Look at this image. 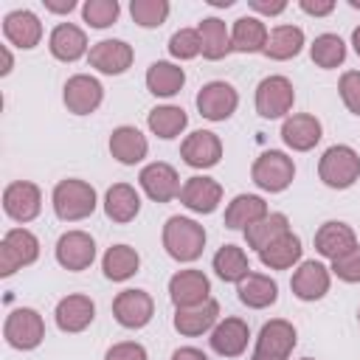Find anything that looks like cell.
Masks as SVG:
<instances>
[{
  "label": "cell",
  "instance_id": "1",
  "mask_svg": "<svg viewBox=\"0 0 360 360\" xmlns=\"http://www.w3.org/2000/svg\"><path fill=\"white\" fill-rule=\"evenodd\" d=\"M163 248L177 262H194L205 248V228L188 217H169L163 225Z\"/></svg>",
  "mask_w": 360,
  "mask_h": 360
},
{
  "label": "cell",
  "instance_id": "2",
  "mask_svg": "<svg viewBox=\"0 0 360 360\" xmlns=\"http://www.w3.org/2000/svg\"><path fill=\"white\" fill-rule=\"evenodd\" d=\"M53 211L65 222L90 217L96 211V188L84 180H59L53 188Z\"/></svg>",
  "mask_w": 360,
  "mask_h": 360
},
{
  "label": "cell",
  "instance_id": "3",
  "mask_svg": "<svg viewBox=\"0 0 360 360\" xmlns=\"http://www.w3.org/2000/svg\"><path fill=\"white\" fill-rule=\"evenodd\" d=\"M318 174L329 188H349L360 177V155L352 146H329L318 163Z\"/></svg>",
  "mask_w": 360,
  "mask_h": 360
},
{
  "label": "cell",
  "instance_id": "4",
  "mask_svg": "<svg viewBox=\"0 0 360 360\" xmlns=\"http://www.w3.org/2000/svg\"><path fill=\"white\" fill-rule=\"evenodd\" d=\"M39 242L25 228H11L0 242V276H11L14 270L37 262Z\"/></svg>",
  "mask_w": 360,
  "mask_h": 360
},
{
  "label": "cell",
  "instance_id": "5",
  "mask_svg": "<svg viewBox=\"0 0 360 360\" xmlns=\"http://www.w3.org/2000/svg\"><path fill=\"white\" fill-rule=\"evenodd\" d=\"M250 174H253V183L259 188H264V191H284L292 183L295 166H292V158H287L278 149H270V152H262L256 158Z\"/></svg>",
  "mask_w": 360,
  "mask_h": 360
},
{
  "label": "cell",
  "instance_id": "6",
  "mask_svg": "<svg viewBox=\"0 0 360 360\" xmlns=\"http://www.w3.org/2000/svg\"><path fill=\"white\" fill-rule=\"evenodd\" d=\"M3 335L8 340V346L14 349H37L45 338V323H42V315L37 309H14L8 318H6V326H3Z\"/></svg>",
  "mask_w": 360,
  "mask_h": 360
},
{
  "label": "cell",
  "instance_id": "7",
  "mask_svg": "<svg viewBox=\"0 0 360 360\" xmlns=\"http://www.w3.org/2000/svg\"><path fill=\"white\" fill-rule=\"evenodd\" d=\"M292 346H295V329H292V323L276 318V321H267L262 326L250 360H287L290 352H292Z\"/></svg>",
  "mask_w": 360,
  "mask_h": 360
},
{
  "label": "cell",
  "instance_id": "8",
  "mask_svg": "<svg viewBox=\"0 0 360 360\" xmlns=\"http://www.w3.org/2000/svg\"><path fill=\"white\" fill-rule=\"evenodd\" d=\"M292 101H295V93L290 79L284 76H267L256 87V112L262 118H281L284 112L292 110Z\"/></svg>",
  "mask_w": 360,
  "mask_h": 360
},
{
  "label": "cell",
  "instance_id": "9",
  "mask_svg": "<svg viewBox=\"0 0 360 360\" xmlns=\"http://www.w3.org/2000/svg\"><path fill=\"white\" fill-rule=\"evenodd\" d=\"M112 315H115V321H118L121 326H127V329H141V326H146V323L152 321V315H155V301H152V295L143 292V290H124V292H118L115 301H112Z\"/></svg>",
  "mask_w": 360,
  "mask_h": 360
},
{
  "label": "cell",
  "instance_id": "10",
  "mask_svg": "<svg viewBox=\"0 0 360 360\" xmlns=\"http://www.w3.org/2000/svg\"><path fill=\"white\" fill-rule=\"evenodd\" d=\"M236 104H239V96H236V90L228 82H208L197 93V110L208 121H225V118H231L233 110H236Z\"/></svg>",
  "mask_w": 360,
  "mask_h": 360
},
{
  "label": "cell",
  "instance_id": "11",
  "mask_svg": "<svg viewBox=\"0 0 360 360\" xmlns=\"http://www.w3.org/2000/svg\"><path fill=\"white\" fill-rule=\"evenodd\" d=\"M208 292H211V284H208V276L202 270H180L169 281V298L177 309L205 304Z\"/></svg>",
  "mask_w": 360,
  "mask_h": 360
},
{
  "label": "cell",
  "instance_id": "12",
  "mask_svg": "<svg viewBox=\"0 0 360 360\" xmlns=\"http://www.w3.org/2000/svg\"><path fill=\"white\" fill-rule=\"evenodd\" d=\"M3 208L14 222H31L42 208V194L28 180L8 183L3 191Z\"/></svg>",
  "mask_w": 360,
  "mask_h": 360
},
{
  "label": "cell",
  "instance_id": "13",
  "mask_svg": "<svg viewBox=\"0 0 360 360\" xmlns=\"http://www.w3.org/2000/svg\"><path fill=\"white\" fill-rule=\"evenodd\" d=\"M96 259V242L84 231H68L56 242V262L65 270H84Z\"/></svg>",
  "mask_w": 360,
  "mask_h": 360
},
{
  "label": "cell",
  "instance_id": "14",
  "mask_svg": "<svg viewBox=\"0 0 360 360\" xmlns=\"http://www.w3.org/2000/svg\"><path fill=\"white\" fill-rule=\"evenodd\" d=\"M180 155H183V160H186L188 166H194V169H211V166H217L219 158H222V143H219V138H217L214 132L197 129V132H191V135L183 141Z\"/></svg>",
  "mask_w": 360,
  "mask_h": 360
},
{
  "label": "cell",
  "instance_id": "15",
  "mask_svg": "<svg viewBox=\"0 0 360 360\" xmlns=\"http://www.w3.org/2000/svg\"><path fill=\"white\" fill-rule=\"evenodd\" d=\"M141 188L155 200V202H169L180 194V177L169 163H149L141 169Z\"/></svg>",
  "mask_w": 360,
  "mask_h": 360
},
{
  "label": "cell",
  "instance_id": "16",
  "mask_svg": "<svg viewBox=\"0 0 360 360\" xmlns=\"http://www.w3.org/2000/svg\"><path fill=\"white\" fill-rule=\"evenodd\" d=\"M101 96H104V90H101L98 79L84 76V73L70 76L68 84H65V107H68L70 112H76V115L93 112V110L101 104Z\"/></svg>",
  "mask_w": 360,
  "mask_h": 360
},
{
  "label": "cell",
  "instance_id": "17",
  "mask_svg": "<svg viewBox=\"0 0 360 360\" xmlns=\"http://www.w3.org/2000/svg\"><path fill=\"white\" fill-rule=\"evenodd\" d=\"M222 200V186L211 177H188L180 188V202L191 208L194 214H211L217 211Z\"/></svg>",
  "mask_w": 360,
  "mask_h": 360
},
{
  "label": "cell",
  "instance_id": "18",
  "mask_svg": "<svg viewBox=\"0 0 360 360\" xmlns=\"http://www.w3.org/2000/svg\"><path fill=\"white\" fill-rule=\"evenodd\" d=\"M290 287L301 301H318V298H323L329 292V267H323L321 262L309 259L292 273Z\"/></svg>",
  "mask_w": 360,
  "mask_h": 360
},
{
  "label": "cell",
  "instance_id": "19",
  "mask_svg": "<svg viewBox=\"0 0 360 360\" xmlns=\"http://www.w3.org/2000/svg\"><path fill=\"white\" fill-rule=\"evenodd\" d=\"M357 248V236L346 222H323L315 233V250L326 259H340Z\"/></svg>",
  "mask_w": 360,
  "mask_h": 360
},
{
  "label": "cell",
  "instance_id": "20",
  "mask_svg": "<svg viewBox=\"0 0 360 360\" xmlns=\"http://www.w3.org/2000/svg\"><path fill=\"white\" fill-rule=\"evenodd\" d=\"M90 65L101 73H124L132 65V48L124 39H101L90 48Z\"/></svg>",
  "mask_w": 360,
  "mask_h": 360
},
{
  "label": "cell",
  "instance_id": "21",
  "mask_svg": "<svg viewBox=\"0 0 360 360\" xmlns=\"http://www.w3.org/2000/svg\"><path fill=\"white\" fill-rule=\"evenodd\" d=\"M248 338H250V332H248V323L242 318H225V321H219L214 326L208 340H211V349L217 354L239 357L245 352V346H248Z\"/></svg>",
  "mask_w": 360,
  "mask_h": 360
},
{
  "label": "cell",
  "instance_id": "22",
  "mask_svg": "<svg viewBox=\"0 0 360 360\" xmlns=\"http://www.w3.org/2000/svg\"><path fill=\"white\" fill-rule=\"evenodd\" d=\"M56 326L62 332H82L96 318V304L87 295H68L56 304Z\"/></svg>",
  "mask_w": 360,
  "mask_h": 360
},
{
  "label": "cell",
  "instance_id": "23",
  "mask_svg": "<svg viewBox=\"0 0 360 360\" xmlns=\"http://www.w3.org/2000/svg\"><path fill=\"white\" fill-rule=\"evenodd\" d=\"M3 34H6V39H8L11 45H17V48H34V45L42 39V22L37 20L34 11L20 8V11L6 14V20H3Z\"/></svg>",
  "mask_w": 360,
  "mask_h": 360
},
{
  "label": "cell",
  "instance_id": "24",
  "mask_svg": "<svg viewBox=\"0 0 360 360\" xmlns=\"http://www.w3.org/2000/svg\"><path fill=\"white\" fill-rule=\"evenodd\" d=\"M281 138L290 149L295 152H307L312 149L318 141H321V121L315 115H307V112H298V115H290L284 124H281Z\"/></svg>",
  "mask_w": 360,
  "mask_h": 360
},
{
  "label": "cell",
  "instance_id": "25",
  "mask_svg": "<svg viewBox=\"0 0 360 360\" xmlns=\"http://www.w3.org/2000/svg\"><path fill=\"white\" fill-rule=\"evenodd\" d=\"M219 318V304L217 301H205V304H197V307H186V309H177L174 312V329L180 335H188V338H197L202 332H208Z\"/></svg>",
  "mask_w": 360,
  "mask_h": 360
},
{
  "label": "cell",
  "instance_id": "26",
  "mask_svg": "<svg viewBox=\"0 0 360 360\" xmlns=\"http://www.w3.org/2000/svg\"><path fill=\"white\" fill-rule=\"evenodd\" d=\"M236 292H239V301H242L245 307H250V309H264V307L276 304V298H278V284H276L270 276L248 273V276L239 281Z\"/></svg>",
  "mask_w": 360,
  "mask_h": 360
},
{
  "label": "cell",
  "instance_id": "27",
  "mask_svg": "<svg viewBox=\"0 0 360 360\" xmlns=\"http://www.w3.org/2000/svg\"><path fill=\"white\" fill-rule=\"evenodd\" d=\"M51 53L56 56V59H62V62H76L79 56H84V51H87V37H84V31L79 28V25H73V22H62V25H56L53 31H51Z\"/></svg>",
  "mask_w": 360,
  "mask_h": 360
},
{
  "label": "cell",
  "instance_id": "28",
  "mask_svg": "<svg viewBox=\"0 0 360 360\" xmlns=\"http://www.w3.org/2000/svg\"><path fill=\"white\" fill-rule=\"evenodd\" d=\"M146 149H149L146 146V138L135 127H118L110 135V152H112V158L121 160V163H127V166L141 163L146 158Z\"/></svg>",
  "mask_w": 360,
  "mask_h": 360
},
{
  "label": "cell",
  "instance_id": "29",
  "mask_svg": "<svg viewBox=\"0 0 360 360\" xmlns=\"http://www.w3.org/2000/svg\"><path fill=\"white\" fill-rule=\"evenodd\" d=\"M104 211L112 222H132L141 211V197L129 183H115L112 188H107Z\"/></svg>",
  "mask_w": 360,
  "mask_h": 360
},
{
  "label": "cell",
  "instance_id": "30",
  "mask_svg": "<svg viewBox=\"0 0 360 360\" xmlns=\"http://www.w3.org/2000/svg\"><path fill=\"white\" fill-rule=\"evenodd\" d=\"M267 28L259 17H239L233 22V34H231V48L239 51V53H256L262 51L264 53V45H267Z\"/></svg>",
  "mask_w": 360,
  "mask_h": 360
},
{
  "label": "cell",
  "instance_id": "31",
  "mask_svg": "<svg viewBox=\"0 0 360 360\" xmlns=\"http://www.w3.org/2000/svg\"><path fill=\"white\" fill-rule=\"evenodd\" d=\"M262 217H267V202L256 194H239L233 197V202L225 211V228H248L253 222H259Z\"/></svg>",
  "mask_w": 360,
  "mask_h": 360
},
{
  "label": "cell",
  "instance_id": "32",
  "mask_svg": "<svg viewBox=\"0 0 360 360\" xmlns=\"http://www.w3.org/2000/svg\"><path fill=\"white\" fill-rule=\"evenodd\" d=\"M301 239L295 236V233H284V236H278L273 245H267L262 253H259V259H262V264L264 267H270V270H287V267H292L298 259H301Z\"/></svg>",
  "mask_w": 360,
  "mask_h": 360
},
{
  "label": "cell",
  "instance_id": "33",
  "mask_svg": "<svg viewBox=\"0 0 360 360\" xmlns=\"http://www.w3.org/2000/svg\"><path fill=\"white\" fill-rule=\"evenodd\" d=\"M138 264H141V256L129 245H112L101 259V270L110 281H127L129 276L138 273Z\"/></svg>",
  "mask_w": 360,
  "mask_h": 360
},
{
  "label": "cell",
  "instance_id": "34",
  "mask_svg": "<svg viewBox=\"0 0 360 360\" xmlns=\"http://www.w3.org/2000/svg\"><path fill=\"white\" fill-rule=\"evenodd\" d=\"M304 48V31L298 25H276L267 37L264 53L270 59H292Z\"/></svg>",
  "mask_w": 360,
  "mask_h": 360
},
{
  "label": "cell",
  "instance_id": "35",
  "mask_svg": "<svg viewBox=\"0 0 360 360\" xmlns=\"http://www.w3.org/2000/svg\"><path fill=\"white\" fill-rule=\"evenodd\" d=\"M284 233H290V222H287L284 214H267V217H262L259 222H253V225L245 228L248 245L256 248L259 253H262L267 245H273L278 236H284Z\"/></svg>",
  "mask_w": 360,
  "mask_h": 360
},
{
  "label": "cell",
  "instance_id": "36",
  "mask_svg": "<svg viewBox=\"0 0 360 360\" xmlns=\"http://www.w3.org/2000/svg\"><path fill=\"white\" fill-rule=\"evenodd\" d=\"M183 84H186V73L172 62H155L146 70V87L155 96H174L180 93Z\"/></svg>",
  "mask_w": 360,
  "mask_h": 360
},
{
  "label": "cell",
  "instance_id": "37",
  "mask_svg": "<svg viewBox=\"0 0 360 360\" xmlns=\"http://www.w3.org/2000/svg\"><path fill=\"white\" fill-rule=\"evenodd\" d=\"M197 31H200V39H202V56H205V59L214 62V59H222L225 53L233 51V48H231V34H228V28H225L222 20L205 17Z\"/></svg>",
  "mask_w": 360,
  "mask_h": 360
},
{
  "label": "cell",
  "instance_id": "38",
  "mask_svg": "<svg viewBox=\"0 0 360 360\" xmlns=\"http://www.w3.org/2000/svg\"><path fill=\"white\" fill-rule=\"evenodd\" d=\"M214 270L222 281H242L248 273H250V264H248V256L242 248L236 245H222L214 256Z\"/></svg>",
  "mask_w": 360,
  "mask_h": 360
},
{
  "label": "cell",
  "instance_id": "39",
  "mask_svg": "<svg viewBox=\"0 0 360 360\" xmlns=\"http://www.w3.org/2000/svg\"><path fill=\"white\" fill-rule=\"evenodd\" d=\"M146 121H149V129H152L158 138H177V135L186 129L188 115H186L183 107L166 104V107H155Z\"/></svg>",
  "mask_w": 360,
  "mask_h": 360
},
{
  "label": "cell",
  "instance_id": "40",
  "mask_svg": "<svg viewBox=\"0 0 360 360\" xmlns=\"http://www.w3.org/2000/svg\"><path fill=\"white\" fill-rule=\"evenodd\" d=\"M309 53H312V62L318 68L329 70V68H338L346 59V42L338 34H321V37H315Z\"/></svg>",
  "mask_w": 360,
  "mask_h": 360
},
{
  "label": "cell",
  "instance_id": "41",
  "mask_svg": "<svg viewBox=\"0 0 360 360\" xmlns=\"http://www.w3.org/2000/svg\"><path fill=\"white\" fill-rule=\"evenodd\" d=\"M129 14H132V20L138 25L158 28L169 17V3L166 0H132L129 3Z\"/></svg>",
  "mask_w": 360,
  "mask_h": 360
},
{
  "label": "cell",
  "instance_id": "42",
  "mask_svg": "<svg viewBox=\"0 0 360 360\" xmlns=\"http://www.w3.org/2000/svg\"><path fill=\"white\" fill-rule=\"evenodd\" d=\"M118 0H87L82 6V14H84V22H90L93 28H107L118 20Z\"/></svg>",
  "mask_w": 360,
  "mask_h": 360
},
{
  "label": "cell",
  "instance_id": "43",
  "mask_svg": "<svg viewBox=\"0 0 360 360\" xmlns=\"http://www.w3.org/2000/svg\"><path fill=\"white\" fill-rule=\"evenodd\" d=\"M169 53L177 56V59H191V56L202 53L200 31L197 28H180V31H174L172 39H169Z\"/></svg>",
  "mask_w": 360,
  "mask_h": 360
},
{
  "label": "cell",
  "instance_id": "44",
  "mask_svg": "<svg viewBox=\"0 0 360 360\" xmlns=\"http://www.w3.org/2000/svg\"><path fill=\"white\" fill-rule=\"evenodd\" d=\"M338 90H340L343 104H346L354 115H360V70H346V73L340 76Z\"/></svg>",
  "mask_w": 360,
  "mask_h": 360
},
{
  "label": "cell",
  "instance_id": "45",
  "mask_svg": "<svg viewBox=\"0 0 360 360\" xmlns=\"http://www.w3.org/2000/svg\"><path fill=\"white\" fill-rule=\"evenodd\" d=\"M340 281H360V245L354 250H349L346 256L335 259L329 267Z\"/></svg>",
  "mask_w": 360,
  "mask_h": 360
},
{
  "label": "cell",
  "instance_id": "46",
  "mask_svg": "<svg viewBox=\"0 0 360 360\" xmlns=\"http://www.w3.org/2000/svg\"><path fill=\"white\" fill-rule=\"evenodd\" d=\"M104 360H146V349L135 340H124V343H115L107 349Z\"/></svg>",
  "mask_w": 360,
  "mask_h": 360
},
{
  "label": "cell",
  "instance_id": "47",
  "mask_svg": "<svg viewBox=\"0 0 360 360\" xmlns=\"http://www.w3.org/2000/svg\"><path fill=\"white\" fill-rule=\"evenodd\" d=\"M301 8L307 14H315V17H323V14H332L335 3L332 0H301Z\"/></svg>",
  "mask_w": 360,
  "mask_h": 360
},
{
  "label": "cell",
  "instance_id": "48",
  "mask_svg": "<svg viewBox=\"0 0 360 360\" xmlns=\"http://www.w3.org/2000/svg\"><path fill=\"white\" fill-rule=\"evenodd\" d=\"M250 8L262 11V14H281L287 8L284 0H250Z\"/></svg>",
  "mask_w": 360,
  "mask_h": 360
},
{
  "label": "cell",
  "instance_id": "49",
  "mask_svg": "<svg viewBox=\"0 0 360 360\" xmlns=\"http://www.w3.org/2000/svg\"><path fill=\"white\" fill-rule=\"evenodd\" d=\"M172 360H208V357L200 349H194V346H183V349H177L172 354Z\"/></svg>",
  "mask_w": 360,
  "mask_h": 360
},
{
  "label": "cell",
  "instance_id": "50",
  "mask_svg": "<svg viewBox=\"0 0 360 360\" xmlns=\"http://www.w3.org/2000/svg\"><path fill=\"white\" fill-rule=\"evenodd\" d=\"M45 8L48 11H56V14H65V11H73L76 3L73 0H45Z\"/></svg>",
  "mask_w": 360,
  "mask_h": 360
},
{
  "label": "cell",
  "instance_id": "51",
  "mask_svg": "<svg viewBox=\"0 0 360 360\" xmlns=\"http://www.w3.org/2000/svg\"><path fill=\"white\" fill-rule=\"evenodd\" d=\"M8 70H11V53H8V51H6V48H3V68H0V73H3V76H6V73H8Z\"/></svg>",
  "mask_w": 360,
  "mask_h": 360
},
{
  "label": "cell",
  "instance_id": "52",
  "mask_svg": "<svg viewBox=\"0 0 360 360\" xmlns=\"http://www.w3.org/2000/svg\"><path fill=\"white\" fill-rule=\"evenodd\" d=\"M352 45H354V51H357V56H360V25L352 31Z\"/></svg>",
  "mask_w": 360,
  "mask_h": 360
},
{
  "label": "cell",
  "instance_id": "53",
  "mask_svg": "<svg viewBox=\"0 0 360 360\" xmlns=\"http://www.w3.org/2000/svg\"><path fill=\"white\" fill-rule=\"evenodd\" d=\"M211 6H231V0H208Z\"/></svg>",
  "mask_w": 360,
  "mask_h": 360
},
{
  "label": "cell",
  "instance_id": "54",
  "mask_svg": "<svg viewBox=\"0 0 360 360\" xmlns=\"http://www.w3.org/2000/svg\"><path fill=\"white\" fill-rule=\"evenodd\" d=\"M304 360H312V357H304Z\"/></svg>",
  "mask_w": 360,
  "mask_h": 360
},
{
  "label": "cell",
  "instance_id": "55",
  "mask_svg": "<svg viewBox=\"0 0 360 360\" xmlns=\"http://www.w3.org/2000/svg\"><path fill=\"white\" fill-rule=\"evenodd\" d=\"M357 318H360V312H357Z\"/></svg>",
  "mask_w": 360,
  "mask_h": 360
}]
</instances>
